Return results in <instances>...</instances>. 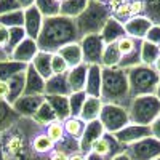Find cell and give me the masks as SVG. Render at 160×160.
<instances>
[{"instance_id":"cell-28","label":"cell","mask_w":160,"mask_h":160,"mask_svg":"<svg viewBox=\"0 0 160 160\" xmlns=\"http://www.w3.org/2000/svg\"><path fill=\"white\" fill-rule=\"evenodd\" d=\"M90 0H64L61 3V16L66 18H78L87 8Z\"/></svg>"},{"instance_id":"cell-57","label":"cell","mask_w":160,"mask_h":160,"mask_svg":"<svg viewBox=\"0 0 160 160\" xmlns=\"http://www.w3.org/2000/svg\"><path fill=\"white\" fill-rule=\"evenodd\" d=\"M56 2H59V3H62V2H64V0H56Z\"/></svg>"},{"instance_id":"cell-45","label":"cell","mask_w":160,"mask_h":160,"mask_svg":"<svg viewBox=\"0 0 160 160\" xmlns=\"http://www.w3.org/2000/svg\"><path fill=\"white\" fill-rule=\"evenodd\" d=\"M149 128H151V136L155 138L157 141H160V117H157L154 120V122L149 125Z\"/></svg>"},{"instance_id":"cell-56","label":"cell","mask_w":160,"mask_h":160,"mask_svg":"<svg viewBox=\"0 0 160 160\" xmlns=\"http://www.w3.org/2000/svg\"><path fill=\"white\" fill-rule=\"evenodd\" d=\"M98 2H104V3H109L111 0H98Z\"/></svg>"},{"instance_id":"cell-17","label":"cell","mask_w":160,"mask_h":160,"mask_svg":"<svg viewBox=\"0 0 160 160\" xmlns=\"http://www.w3.org/2000/svg\"><path fill=\"white\" fill-rule=\"evenodd\" d=\"M38 53V47H37V42L29 37H26L22 42L11 51V55H10V59L13 61H18V62H22L26 66H29L35 55Z\"/></svg>"},{"instance_id":"cell-31","label":"cell","mask_w":160,"mask_h":160,"mask_svg":"<svg viewBox=\"0 0 160 160\" xmlns=\"http://www.w3.org/2000/svg\"><path fill=\"white\" fill-rule=\"evenodd\" d=\"M62 127H64V131H66V136L80 141V138H82L83 131H85L87 123L80 117H69L68 120L62 122Z\"/></svg>"},{"instance_id":"cell-20","label":"cell","mask_w":160,"mask_h":160,"mask_svg":"<svg viewBox=\"0 0 160 160\" xmlns=\"http://www.w3.org/2000/svg\"><path fill=\"white\" fill-rule=\"evenodd\" d=\"M87 74H88V66L83 62L72 68L68 71L66 77H68V83L71 88V93H78V91H85V85H87Z\"/></svg>"},{"instance_id":"cell-8","label":"cell","mask_w":160,"mask_h":160,"mask_svg":"<svg viewBox=\"0 0 160 160\" xmlns=\"http://www.w3.org/2000/svg\"><path fill=\"white\" fill-rule=\"evenodd\" d=\"M78 43H80V48H82L83 62L87 66H101L102 51H104L106 43L102 42L99 34L87 35L83 38H80Z\"/></svg>"},{"instance_id":"cell-3","label":"cell","mask_w":160,"mask_h":160,"mask_svg":"<svg viewBox=\"0 0 160 160\" xmlns=\"http://www.w3.org/2000/svg\"><path fill=\"white\" fill-rule=\"evenodd\" d=\"M111 18H112V11L108 3L98 2V0H90L83 13L78 18H75V26L80 38L93 34H99L104 28V24Z\"/></svg>"},{"instance_id":"cell-33","label":"cell","mask_w":160,"mask_h":160,"mask_svg":"<svg viewBox=\"0 0 160 160\" xmlns=\"http://www.w3.org/2000/svg\"><path fill=\"white\" fill-rule=\"evenodd\" d=\"M55 148H56V146L53 144L48 139V136L45 135V128H43V131H40L38 135L34 138V141L31 144L32 152L37 154V155H48V154H51L53 151H55Z\"/></svg>"},{"instance_id":"cell-35","label":"cell","mask_w":160,"mask_h":160,"mask_svg":"<svg viewBox=\"0 0 160 160\" xmlns=\"http://www.w3.org/2000/svg\"><path fill=\"white\" fill-rule=\"evenodd\" d=\"M35 7L43 18H53L61 15V3L56 0H35Z\"/></svg>"},{"instance_id":"cell-4","label":"cell","mask_w":160,"mask_h":160,"mask_svg":"<svg viewBox=\"0 0 160 160\" xmlns=\"http://www.w3.org/2000/svg\"><path fill=\"white\" fill-rule=\"evenodd\" d=\"M127 74H128L131 99L138 98V96L155 95L158 82H160V74L155 71L154 66L139 64V66H136V68L128 69Z\"/></svg>"},{"instance_id":"cell-29","label":"cell","mask_w":160,"mask_h":160,"mask_svg":"<svg viewBox=\"0 0 160 160\" xmlns=\"http://www.w3.org/2000/svg\"><path fill=\"white\" fill-rule=\"evenodd\" d=\"M120 59H122V56H120V51H118L117 42H115V43H109V45L104 47L102 59H101V68H106V69L118 68Z\"/></svg>"},{"instance_id":"cell-5","label":"cell","mask_w":160,"mask_h":160,"mask_svg":"<svg viewBox=\"0 0 160 160\" xmlns=\"http://www.w3.org/2000/svg\"><path fill=\"white\" fill-rule=\"evenodd\" d=\"M130 123L149 127L157 117H160V101L155 95L133 98L128 106Z\"/></svg>"},{"instance_id":"cell-51","label":"cell","mask_w":160,"mask_h":160,"mask_svg":"<svg viewBox=\"0 0 160 160\" xmlns=\"http://www.w3.org/2000/svg\"><path fill=\"white\" fill-rule=\"evenodd\" d=\"M112 160H131V158L128 157V154H127V152H122V154H118L117 157H114Z\"/></svg>"},{"instance_id":"cell-47","label":"cell","mask_w":160,"mask_h":160,"mask_svg":"<svg viewBox=\"0 0 160 160\" xmlns=\"http://www.w3.org/2000/svg\"><path fill=\"white\" fill-rule=\"evenodd\" d=\"M8 93H10L8 83H7V82H0V99L7 101V99H8Z\"/></svg>"},{"instance_id":"cell-53","label":"cell","mask_w":160,"mask_h":160,"mask_svg":"<svg viewBox=\"0 0 160 160\" xmlns=\"http://www.w3.org/2000/svg\"><path fill=\"white\" fill-rule=\"evenodd\" d=\"M154 68H155V71L160 74V56H158V59H157V62L154 64Z\"/></svg>"},{"instance_id":"cell-40","label":"cell","mask_w":160,"mask_h":160,"mask_svg":"<svg viewBox=\"0 0 160 160\" xmlns=\"http://www.w3.org/2000/svg\"><path fill=\"white\" fill-rule=\"evenodd\" d=\"M26 38V31L24 28H11L10 29V37H8V47H7V53H8V56L11 55V51L15 50L22 40Z\"/></svg>"},{"instance_id":"cell-19","label":"cell","mask_w":160,"mask_h":160,"mask_svg":"<svg viewBox=\"0 0 160 160\" xmlns=\"http://www.w3.org/2000/svg\"><path fill=\"white\" fill-rule=\"evenodd\" d=\"M71 88L66 74L51 75L45 83V96H69Z\"/></svg>"},{"instance_id":"cell-43","label":"cell","mask_w":160,"mask_h":160,"mask_svg":"<svg viewBox=\"0 0 160 160\" xmlns=\"http://www.w3.org/2000/svg\"><path fill=\"white\" fill-rule=\"evenodd\" d=\"M144 40H148V42H151V43L160 47V26L154 24L152 28H151V31L148 32V35H146Z\"/></svg>"},{"instance_id":"cell-18","label":"cell","mask_w":160,"mask_h":160,"mask_svg":"<svg viewBox=\"0 0 160 160\" xmlns=\"http://www.w3.org/2000/svg\"><path fill=\"white\" fill-rule=\"evenodd\" d=\"M99 35L102 38V42L106 45H109V43H115L120 38L127 37V32H125V28H123V22H120L118 19H115L112 16L108 22L104 24V28L99 32Z\"/></svg>"},{"instance_id":"cell-7","label":"cell","mask_w":160,"mask_h":160,"mask_svg":"<svg viewBox=\"0 0 160 160\" xmlns=\"http://www.w3.org/2000/svg\"><path fill=\"white\" fill-rule=\"evenodd\" d=\"M141 43L142 40H136V38H131V37H123L120 38L117 45H118V51H120V64L118 68L128 71L131 68H136V66L141 64Z\"/></svg>"},{"instance_id":"cell-42","label":"cell","mask_w":160,"mask_h":160,"mask_svg":"<svg viewBox=\"0 0 160 160\" xmlns=\"http://www.w3.org/2000/svg\"><path fill=\"white\" fill-rule=\"evenodd\" d=\"M16 10H21L16 0H0V16L11 11H16Z\"/></svg>"},{"instance_id":"cell-50","label":"cell","mask_w":160,"mask_h":160,"mask_svg":"<svg viewBox=\"0 0 160 160\" xmlns=\"http://www.w3.org/2000/svg\"><path fill=\"white\" fill-rule=\"evenodd\" d=\"M69 160H85V154H82V152L72 154V155L69 157Z\"/></svg>"},{"instance_id":"cell-24","label":"cell","mask_w":160,"mask_h":160,"mask_svg":"<svg viewBox=\"0 0 160 160\" xmlns=\"http://www.w3.org/2000/svg\"><path fill=\"white\" fill-rule=\"evenodd\" d=\"M58 55L66 61V64L69 66V69L72 68H77V66L83 64V55H82V48H80V43L75 42V43H69L62 47Z\"/></svg>"},{"instance_id":"cell-10","label":"cell","mask_w":160,"mask_h":160,"mask_svg":"<svg viewBox=\"0 0 160 160\" xmlns=\"http://www.w3.org/2000/svg\"><path fill=\"white\" fill-rule=\"evenodd\" d=\"M125 146L120 144L117 141V138L111 133H104V136L93 146V152H96L98 155H101L104 160H112L114 157H117L118 154L125 152Z\"/></svg>"},{"instance_id":"cell-52","label":"cell","mask_w":160,"mask_h":160,"mask_svg":"<svg viewBox=\"0 0 160 160\" xmlns=\"http://www.w3.org/2000/svg\"><path fill=\"white\" fill-rule=\"evenodd\" d=\"M5 59H10V56L7 55L3 50H0V61H5Z\"/></svg>"},{"instance_id":"cell-39","label":"cell","mask_w":160,"mask_h":160,"mask_svg":"<svg viewBox=\"0 0 160 160\" xmlns=\"http://www.w3.org/2000/svg\"><path fill=\"white\" fill-rule=\"evenodd\" d=\"M87 99V93L85 91H78V93H71L69 95V108H71V117H78L82 112V108Z\"/></svg>"},{"instance_id":"cell-34","label":"cell","mask_w":160,"mask_h":160,"mask_svg":"<svg viewBox=\"0 0 160 160\" xmlns=\"http://www.w3.org/2000/svg\"><path fill=\"white\" fill-rule=\"evenodd\" d=\"M160 56V53H158V47L148 42V40H142V43H141V64L144 66H154L157 62Z\"/></svg>"},{"instance_id":"cell-38","label":"cell","mask_w":160,"mask_h":160,"mask_svg":"<svg viewBox=\"0 0 160 160\" xmlns=\"http://www.w3.org/2000/svg\"><path fill=\"white\" fill-rule=\"evenodd\" d=\"M144 16L149 18L152 24L160 26V0H142Z\"/></svg>"},{"instance_id":"cell-59","label":"cell","mask_w":160,"mask_h":160,"mask_svg":"<svg viewBox=\"0 0 160 160\" xmlns=\"http://www.w3.org/2000/svg\"><path fill=\"white\" fill-rule=\"evenodd\" d=\"M158 53H160V47H158Z\"/></svg>"},{"instance_id":"cell-44","label":"cell","mask_w":160,"mask_h":160,"mask_svg":"<svg viewBox=\"0 0 160 160\" xmlns=\"http://www.w3.org/2000/svg\"><path fill=\"white\" fill-rule=\"evenodd\" d=\"M8 37H10V29L0 24V50H3V51L7 50V47H8ZM7 55H8V53H7Z\"/></svg>"},{"instance_id":"cell-46","label":"cell","mask_w":160,"mask_h":160,"mask_svg":"<svg viewBox=\"0 0 160 160\" xmlns=\"http://www.w3.org/2000/svg\"><path fill=\"white\" fill-rule=\"evenodd\" d=\"M71 155H68L64 151H59L55 148V151H53L50 155H48V160H69Z\"/></svg>"},{"instance_id":"cell-14","label":"cell","mask_w":160,"mask_h":160,"mask_svg":"<svg viewBox=\"0 0 160 160\" xmlns=\"http://www.w3.org/2000/svg\"><path fill=\"white\" fill-rule=\"evenodd\" d=\"M45 83L47 80L40 75L34 66L29 64L26 69V87H24V93L26 96H45Z\"/></svg>"},{"instance_id":"cell-12","label":"cell","mask_w":160,"mask_h":160,"mask_svg":"<svg viewBox=\"0 0 160 160\" xmlns=\"http://www.w3.org/2000/svg\"><path fill=\"white\" fill-rule=\"evenodd\" d=\"M104 133H106V130H104L102 123L99 122V118L93 120V122H88L82 138H80V141H78L80 142V152L82 154L90 152L93 149V146L104 136Z\"/></svg>"},{"instance_id":"cell-6","label":"cell","mask_w":160,"mask_h":160,"mask_svg":"<svg viewBox=\"0 0 160 160\" xmlns=\"http://www.w3.org/2000/svg\"><path fill=\"white\" fill-rule=\"evenodd\" d=\"M99 122L102 123L106 133L115 135V133H118L130 123L128 109L117 104H104L99 115Z\"/></svg>"},{"instance_id":"cell-13","label":"cell","mask_w":160,"mask_h":160,"mask_svg":"<svg viewBox=\"0 0 160 160\" xmlns=\"http://www.w3.org/2000/svg\"><path fill=\"white\" fill-rule=\"evenodd\" d=\"M45 102V96H19L15 102H13V109H15L21 118H34L40 106Z\"/></svg>"},{"instance_id":"cell-27","label":"cell","mask_w":160,"mask_h":160,"mask_svg":"<svg viewBox=\"0 0 160 160\" xmlns=\"http://www.w3.org/2000/svg\"><path fill=\"white\" fill-rule=\"evenodd\" d=\"M26 69H28V68H26ZM7 83H8V90H10L7 101H8L10 104H13L19 96H22V93H24V87H26V71H24V72H19V74H16V75H13Z\"/></svg>"},{"instance_id":"cell-55","label":"cell","mask_w":160,"mask_h":160,"mask_svg":"<svg viewBox=\"0 0 160 160\" xmlns=\"http://www.w3.org/2000/svg\"><path fill=\"white\" fill-rule=\"evenodd\" d=\"M155 96H157L158 101H160V82H158V87H157V91H155Z\"/></svg>"},{"instance_id":"cell-37","label":"cell","mask_w":160,"mask_h":160,"mask_svg":"<svg viewBox=\"0 0 160 160\" xmlns=\"http://www.w3.org/2000/svg\"><path fill=\"white\" fill-rule=\"evenodd\" d=\"M0 24L5 28L11 29V28H22L24 26V10H16L7 13V15L0 16Z\"/></svg>"},{"instance_id":"cell-58","label":"cell","mask_w":160,"mask_h":160,"mask_svg":"<svg viewBox=\"0 0 160 160\" xmlns=\"http://www.w3.org/2000/svg\"><path fill=\"white\" fill-rule=\"evenodd\" d=\"M154 160H160V157H157V158H154Z\"/></svg>"},{"instance_id":"cell-15","label":"cell","mask_w":160,"mask_h":160,"mask_svg":"<svg viewBox=\"0 0 160 160\" xmlns=\"http://www.w3.org/2000/svg\"><path fill=\"white\" fill-rule=\"evenodd\" d=\"M43 16L38 11V8L34 5L28 10H24V31H26V37H29L37 42V37L42 31V24H43Z\"/></svg>"},{"instance_id":"cell-30","label":"cell","mask_w":160,"mask_h":160,"mask_svg":"<svg viewBox=\"0 0 160 160\" xmlns=\"http://www.w3.org/2000/svg\"><path fill=\"white\" fill-rule=\"evenodd\" d=\"M34 122L38 125V127H42V128H47L48 125H51L53 122H56L58 117L55 114V111H53V108L50 106V102L45 99V102L40 106V109L37 111V114L34 115Z\"/></svg>"},{"instance_id":"cell-21","label":"cell","mask_w":160,"mask_h":160,"mask_svg":"<svg viewBox=\"0 0 160 160\" xmlns=\"http://www.w3.org/2000/svg\"><path fill=\"white\" fill-rule=\"evenodd\" d=\"M101 85H102V68L101 66H88L87 85H85L87 96L101 98Z\"/></svg>"},{"instance_id":"cell-26","label":"cell","mask_w":160,"mask_h":160,"mask_svg":"<svg viewBox=\"0 0 160 160\" xmlns=\"http://www.w3.org/2000/svg\"><path fill=\"white\" fill-rule=\"evenodd\" d=\"M51 53H47V51H40L35 55L34 61L31 62L34 66V69L42 75L45 80H48L51 75H53V71H51Z\"/></svg>"},{"instance_id":"cell-22","label":"cell","mask_w":160,"mask_h":160,"mask_svg":"<svg viewBox=\"0 0 160 160\" xmlns=\"http://www.w3.org/2000/svg\"><path fill=\"white\" fill-rule=\"evenodd\" d=\"M21 120L19 114L13 109V106L8 101L0 99V135L10 130L13 125H16Z\"/></svg>"},{"instance_id":"cell-41","label":"cell","mask_w":160,"mask_h":160,"mask_svg":"<svg viewBox=\"0 0 160 160\" xmlns=\"http://www.w3.org/2000/svg\"><path fill=\"white\" fill-rule=\"evenodd\" d=\"M51 71H53V75L68 74V71H69V66L66 64V61L58 53H53V56H51Z\"/></svg>"},{"instance_id":"cell-25","label":"cell","mask_w":160,"mask_h":160,"mask_svg":"<svg viewBox=\"0 0 160 160\" xmlns=\"http://www.w3.org/2000/svg\"><path fill=\"white\" fill-rule=\"evenodd\" d=\"M45 99L50 102L59 122H64V120H68L71 117L69 96H45Z\"/></svg>"},{"instance_id":"cell-48","label":"cell","mask_w":160,"mask_h":160,"mask_svg":"<svg viewBox=\"0 0 160 160\" xmlns=\"http://www.w3.org/2000/svg\"><path fill=\"white\" fill-rule=\"evenodd\" d=\"M16 2L21 7V10H28V8H31V7L35 5V0H16Z\"/></svg>"},{"instance_id":"cell-1","label":"cell","mask_w":160,"mask_h":160,"mask_svg":"<svg viewBox=\"0 0 160 160\" xmlns=\"http://www.w3.org/2000/svg\"><path fill=\"white\" fill-rule=\"evenodd\" d=\"M75 42H80L75 19L61 15L43 19L42 31L37 37V47L40 51H47L53 55V53H58L62 47Z\"/></svg>"},{"instance_id":"cell-23","label":"cell","mask_w":160,"mask_h":160,"mask_svg":"<svg viewBox=\"0 0 160 160\" xmlns=\"http://www.w3.org/2000/svg\"><path fill=\"white\" fill-rule=\"evenodd\" d=\"M102 99L101 98H95V96H87L85 99V104L82 108V112H80V118L83 120L85 123L88 122H93V120H98L99 115H101V111H102Z\"/></svg>"},{"instance_id":"cell-49","label":"cell","mask_w":160,"mask_h":160,"mask_svg":"<svg viewBox=\"0 0 160 160\" xmlns=\"http://www.w3.org/2000/svg\"><path fill=\"white\" fill-rule=\"evenodd\" d=\"M85 160H104L101 155H98L96 152H93V151H90V152H87L85 154Z\"/></svg>"},{"instance_id":"cell-16","label":"cell","mask_w":160,"mask_h":160,"mask_svg":"<svg viewBox=\"0 0 160 160\" xmlns=\"http://www.w3.org/2000/svg\"><path fill=\"white\" fill-rule=\"evenodd\" d=\"M152 26H154L152 21L149 18H146L144 15L130 18L127 22H123V28H125L127 35L131 37V38H136V40H144Z\"/></svg>"},{"instance_id":"cell-9","label":"cell","mask_w":160,"mask_h":160,"mask_svg":"<svg viewBox=\"0 0 160 160\" xmlns=\"http://www.w3.org/2000/svg\"><path fill=\"white\" fill-rule=\"evenodd\" d=\"M125 152L131 160H154L160 157V141L149 136L131 146H127Z\"/></svg>"},{"instance_id":"cell-36","label":"cell","mask_w":160,"mask_h":160,"mask_svg":"<svg viewBox=\"0 0 160 160\" xmlns=\"http://www.w3.org/2000/svg\"><path fill=\"white\" fill-rule=\"evenodd\" d=\"M45 135L48 136V139L55 144V146L61 144V142L66 139V131H64L62 122L56 120V122H53L51 125H48V127L45 128Z\"/></svg>"},{"instance_id":"cell-32","label":"cell","mask_w":160,"mask_h":160,"mask_svg":"<svg viewBox=\"0 0 160 160\" xmlns=\"http://www.w3.org/2000/svg\"><path fill=\"white\" fill-rule=\"evenodd\" d=\"M26 68H28L26 64L13 61V59L0 61V82H8L13 75H16L19 72H24Z\"/></svg>"},{"instance_id":"cell-11","label":"cell","mask_w":160,"mask_h":160,"mask_svg":"<svg viewBox=\"0 0 160 160\" xmlns=\"http://www.w3.org/2000/svg\"><path fill=\"white\" fill-rule=\"evenodd\" d=\"M117 138V141L120 144H123L125 148L127 146H131L144 138H149L151 136V128L146 127V125H135V123H128L125 128H122L118 133L114 135Z\"/></svg>"},{"instance_id":"cell-54","label":"cell","mask_w":160,"mask_h":160,"mask_svg":"<svg viewBox=\"0 0 160 160\" xmlns=\"http://www.w3.org/2000/svg\"><path fill=\"white\" fill-rule=\"evenodd\" d=\"M0 160H8V158L5 157V154H3V151H2V146H0Z\"/></svg>"},{"instance_id":"cell-2","label":"cell","mask_w":160,"mask_h":160,"mask_svg":"<svg viewBox=\"0 0 160 160\" xmlns=\"http://www.w3.org/2000/svg\"><path fill=\"white\" fill-rule=\"evenodd\" d=\"M101 99L104 104H117L128 109L131 96H130V83L127 71L120 68H112V69L102 68Z\"/></svg>"}]
</instances>
